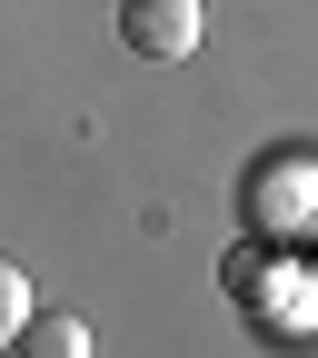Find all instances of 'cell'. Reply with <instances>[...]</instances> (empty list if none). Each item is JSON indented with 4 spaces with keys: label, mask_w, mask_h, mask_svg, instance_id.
Returning <instances> with one entry per match:
<instances>
[{
    "label": "cell",
    "mask_w": 318,
    "mask_h": 358,
    "mask_svg": "<svg viewBox=\"0 0 318 358\" xmlns=\"http://www.w3.org/2000/svg\"><path fill=\"white\" fill-rule=\"evenodd\" d=\"M129 60H189L199 50V0H120Z\"/></svg>",
    "instance_id": "obj_1"
},
{
    "label": "cell",
    "mask_w": 318,
    "mask_h": 358,
    "mask_svg": "<svg viewBox=\"0 0 318 358\" xmlns=\"http://www.w3.org/2000/svg\"><path fill=\"white\" fill-rule=\"evenodd\" d=\"M10 348H30V358H80V348H89V329H80L70 308H60V319H30V329H20Z\"/></svg>",
    "instance_id": "obj_2"
},
{
    "label": "cell",
    "mask_w": 318,
    "mask_h": 358,
    "mask_svg": "<svg viewBox=\"0 0 318 358\" xmlns=\"http://www.w3.org/2000/svg\"><path fill=\"white\" fill-rule=\"evenodd\" d=\"M20 329H30V279H20L10 259H0V348H10Z\"/></svg>",
    "instance_id": "obj_3"
}]
</instances>
